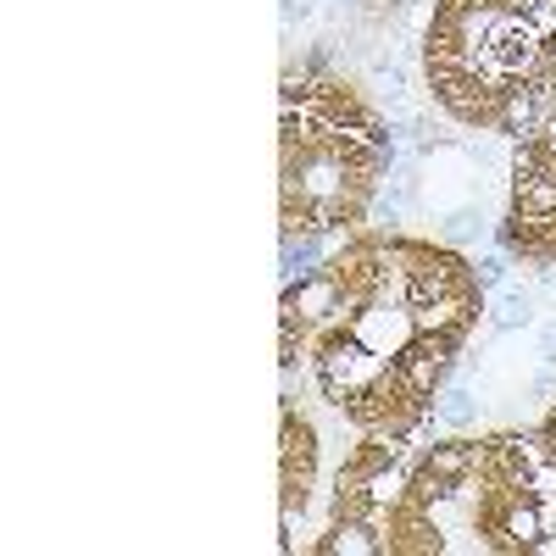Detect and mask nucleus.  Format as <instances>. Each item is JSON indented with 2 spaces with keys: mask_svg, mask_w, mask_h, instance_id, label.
<instances>
[{
  "mask_svg": "<svg viewBox=\"0 0 556 556\" xmlns=\"http://www.w3.org/2000/svg\"><path fill=\"white\" fill-rule=\"evenodd\" d=\"M540 362L556 367V323H545V329H540Z\"/></svg>",
  "mask_w": 556,
  "mask_h": 556,
  "instance_id": "f8f14e48",
  "label": "nucleus"
},
{
  "mask_svg": "<svg viewBox=\"0 0 556 556\" xmlns=\"http://www.w3.org/2000/svg\"><path fill=\"white\" fill-rule=\"evenodd\" d=\"M329 267V235H285V290Z\"/></svg>",
  "mask_w": 556,
  "mask_h": 556,
  "instance_id": "6e6552de",
  "label": "nucleus"
},
{
  "mask_svg": "<svg viewBox=\"0 0 556 556\" xmlns=\"http://www.w3.org/2000/svg\"><path fill=\"white\" fill-rule=\"evenodd\" d=\"M345 329H351L367 351H379V356H401V351L412 345V334H417V323H412V306H406V312H395L390 301H362V306H356V317L345 323Z\"/></svg>",
  "mask_w": 556,
  "mask_h": 556,
  "instance_id": "f03ea898",
  "label": "nucleus"
},
{
  "mask_svg": "<svg viewBox=\"0 0 556 556\" xmlns=\"http://www.w3.org/2000/svg\"><path fill=\"white\" fill-rule=\"evenodd\" d=\"M540 151L551 156V167H556V112L545 117V128H540Z\"/></svg>",
  "mask_w": 556,
  "mask_h": 556,
  "instance_id": "4468645a",
  "label": "nucleus"
},
{
  "mask_svg": "<svg viewBox=\"0 0 556 556\" xmlns=\"http://www.w3.org/2000/svg\"><path fill=\"white\" fill-rule=\"evenodd\" d=\"M417 468H429V473H440V479H451V484H468V479L484 468V445L468 440V434L440 440V445L424 451V462H417Z\"/></svg>",
  "mask_w": 556,
  "mask_h": 556,
  "instance_id": "423d86ee",
  "label": "nucleus"
},
{
  "mask_svg": "<svg viewBox=\"0 0 556 556\" xmlns=\"http://www.w3.org/2000/svg\"><path fill=\"white\" fill-rule=\"evenodd\" d=\"M317 551H323V556H379V551H390V534H384V523H379V518H367V513H345V506H340L334 529L317 540Z\"/></svg>",
  "mask_w": 556,
  "mask_h": 556,
  "instance_id": "20e7f679",
  "label": "nucleus"
},
{
  "mask_svg": "<svg viewBox=\"0 0 556 556\" xmlns=\"http://www.w3.org/2000/svg\"><path fill=\"white\" fill-rule=\"evenodd\" d=\"M534 317H540V295L506 278V285L495 290V301H490V323H495V334H518V329H529Z\"/></svg>",
  "mask_w": 556,
  "mask_h": 556,
  "instance_id": "0eeeda50",
  "label": "nucleus"
},
{
  "mask_svg": "<svg viewBox=\"0 0 556 556\" xmlns=\"http://www.w3.org/2000/svg\"><path fill=\"white\" fill-rule=\"evenodd\" d=\"M340 7H356V0H340Z\"/></svg>",
  "mask_w": 556,
  "mask_h": 556,
  "instance_id": "dca6fc26",
  "label": "nucleus"
},
{
  "mask_svg": "<svg viewBox=\"0 0 556 556\" xmlns=\"http://www.w3.org/2000/svg\"><path fill=\"white\" fill-rule=\"evenodd\" d=\"M545 101L534 96V84L529 78H513L501 89V106H495V134L506 139V146H529V139H540L545 128Z\"/></svg>",
  "mask_w": 556,
  "mask_h": 556,
  "instance_id": "7ed1b4c3",
  "label": "nucleus"
},
{
  "mask_svg": "<svg viewBox=\"0 0 556 556\" xmlns=\"http://www.w3.org/2000/svg\"><path fill=\"white\" fill-rule=\"evenodd\" d=\"M390 362H395V356L367 351V345L345 329V334L323 340V351H317V384H323V395H329V406L345 412L362 390H374V384L390 374Z\"/></svg>",
  "mask_w": 556,
  "mask_h": 556,
  "instance_id": "f257e3e1",
  "label": "nucleus"
},
{
  "mask_svg": "<svg viewBox=\"0 0 556 556\" xmlns=\"http://www.w3.org/2000/svg\"><path fill=\"white\" fill-rule=\"evenodd\" d=\"M506 273H513V256H506V251H484V256L473 262V285H479L484 295H495V290L506 285Z\"/></svg>",
  "mask_w": 556,
  "mask_h": 556,
  "instance_id": "9d476101",
  "label": "nucleus"
},
{
  "mask_svg": "<svg viewBox=\"0 0 556 556\" xmlns=\"http://www.w3.org/2000/svg\"><path fill=\"white\" fill-rule=\"evenodd\" d=\"M434 401H440L434 412H440V424H445V429H468L473 417H479V395H473V384H445Z\"/></svg>",
  "mask_w": 556,
  "mask_h": 556,
  "instance_id": "1a4fd4ad",
  "label": "nucleus"
},
{
  "mask_svg": "<svg viewBox=\"0 0 556 556\" xmlns=\"http://www.w3.org/2000/svg\"><path fill=\"white\" fill-rule=\"evenodd\" d=\"M479 223H484V212H479V206L468 201V206H456V212L445 217V235H451V240H468V235H473Z\"/></svg>",
  "mask_w": 556,
  "mask_h": 556,
  "instance_id": "9b49d317",
  "label": "nucleus"
},
{
  "mask_svg": "<svg viewBox=\"0 0 556 556\" xmlns=\"http://www.w3.org/2000/svg\"><path fill=\"white\" fill-rule=\"evenodd\" d=\"M501 7L513 12V17H534V12H545V7H551V0H501Z\"/></svg>",
  "mask_w": 556,
  "mask_h": 556,
  "instance_id": "ddd939ff",
  "label": "nucleus"
},
{
  "mask_svg": "<svg viewBox=\"0 0 556 556\" xmlns=\"http://www.w3.org/2000/svg\"><path fill=\"white\" fill-rule=\"evenodd\" d=\"M545 56H551V62H556V39H551V45H545Z\"/></svg>",
  "mask_w": 556,
  "mask_h": 556,
  "instance_id": "2eb2a0df",
  "label": "nucleus"
},
{
  "mask_svg": "<svg viewBox=\"0 0 556 556\" xmlns=\"http://www.w3.org/2000/svg\"><path fill=\"white\" fill-rule=\"evenodd\" d=\"M395 379H401V390H406V395L434 401V395L451 384V356H434V351L406 345V351L395 356Z\"/></svg>",
  "mask_w": 556,
  "mask_h": 556,
  "instance_id": "39448f33",
  "label": "nucleus"
}]
</instances>
